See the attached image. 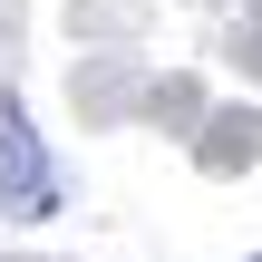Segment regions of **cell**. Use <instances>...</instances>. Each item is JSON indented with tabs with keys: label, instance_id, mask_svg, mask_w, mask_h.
Returning <instances> with one entry per match:
<instances>
[{
	"label": "cell",
	"instance_id": "cell-1",
	"mask_svg": "<svg viewBox=\"0 0 262 262\" xmlns=\"http://www.w3.org/2000/svg\"><path fill=\"white\" fill-rule=\"evenodd\" d=\"M49 194H58V175H49L19 97H0V204H10V214H49Z\"/></svg>",
	"mask_w": 262,
	"mask_h": 262
}]
</instances>
